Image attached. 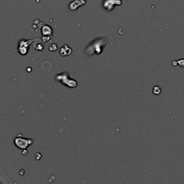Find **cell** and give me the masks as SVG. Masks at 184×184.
<instances>
[{
  "instance_id": "obj_1",
  "label": "cell",
  "mask_w": 184,
  "mask_h": 184,
  "mask_svg": "<svg viewBox=\"0 0 184 184\" xmlns=\"http://www.w3.org/2000/svg\"><path fill=\"white\" fill-rule=\"evenodd\" d=\"M56 79H58V81L61 82L63 85H65L67 87L75 88L77 86V82L76 80L71 79L67 72H64L61 74L57 75Z\"/></svg>"
},
{
  "instance_id": "obj_2",
  "label": "cell",
  "mask_w": 184,
  "mask_h": 184,
  "mask_svg": "<svg viewBox=\"0 0 184 184\" xmlns=\"http://www.w3.org/2000/svg\"><path fill=\"white\" fill-rule=\"evenodd\" d=\"M34 40H30L26 41L25 40H22L19 43V53L21 55H26L28 53V50L30 48V45L32 43Z\"/></svg>"
},
{
  "instance_id": "obj_3",
  "label": "cell",
  "mask_w": 184,
  "mask_h": 184,
  "mask_svg": "<svg viewBox=\"0 0 184 184\" xmlns=\"http://www.w3.org/2000/svg\"><path fill=\"white\" fill-rule=\"evenodd\" d=\"M15 143L17 148H20V149H25L28 145H30L32 143V140L31 139H26L16 137L15 139Z\"/></svg>"
},
{
  "instance_id": "obj_4",
  "label": "cell",
  "mask_w": 184,
  "mask_h": 184,
  "mask_svg": "<svg viewBox=\"0 0 184 184\" xmlns=\"http://www.w3.org/2000/svg\"><path fill=\"white\" fill-rule=\"evenodd\" d=\"M86 3V2L83 1V0H75V1L72 2L70 4L69 8L71 10L75 11L76 10H77L79 6L85 5Z\"/></svg>"
},
{
  "instance_id": "obj_5",
  "label": "cell",
  "mask_w": 184,
  "mask_h": 184,
  "mask_svg": "<svg viewBox=\"0 0 184 184\" xmlns=\"http://www.w3.org/2000/svg\"><path fill=\"white\" fill-rule=\"evenodd\" d=\"M72 53V49L68 45H64L60 49V54L61 56L66 57Z\"/></svg>"
},
{
  "instance_id": "obj_6",
  "label": "cell",
  "mask_w": 184,
  "mask_h": 184,
  "mask_svg": "<svg viewBox=\"0 0 184 184\" xmlns=\"http://www.w3.org/2000/svg\"><path fill=\"white\" fill-rule=\"evenodd\" d=\"M42 34L43 35H52L53 29L49 25H44L42 28Z\"/></svg>"
},
{
  "instance_id": "obj_7",
  "label": "cell",
  "mask_w": 184,
  "mask_h": 184,
  "mask_svg": "<svg viewBox=\"0 0 184 184\" xmlns=\"http://www.w3.org/2000/svg\"><path fill=\"white\" fill-rule=\"evenodd\" d=\"M173 66H179L180 67H184V58L182 59H179L178 61H173Z\"/></svg>"
},
{
  "instance_id": "obj_8",
  "label": "cell",
  "mask_w": 184,
  "mask_h": 184,
  "mask_svg": "<svg viewBox=\"0 0 184 184\" xmlns=\"http://www.w3.org/2000/svg\"><path fill=\"white\" fill-rule=\"evenodd\" d=\"M152 92H153V94L155 95H156V96H158L161 94L162 92V90H161V88L159 86H155L153 87V89H152Z\"/></svg>"
},
{
  "instance_id": "obj_9",
  "label": "cell",
  "mask_w": 184,
  "mask_h": 184,
  "mask_svg": "<svg viewBox=\"0 0 184 184\" xmlns=\"http://www.w3.org/2000/svg\"><path fill=\"white\" fill-rule=\"evenodd\" d=\"M58 49V47L57 44L55 43H53L49 46V50L50 52H55Z\"/></svg>"
},
{
  "instance_id": "obj_10",
  "label": "cell",
  "mask_w": 184,
  "mask_h": 184,
  "mask_svg": "<svg viewBox=\"0 0 184 184\" xmlns=\"http://www.w3.org/2000/svg\"><path fill=\"white\" fill-rule=\"evenodd\" d=\"M50 39H51V35H43L42 37V41L44 43H48L50 41Z\"/></svg>"
},
{
  "instance_id": "obj_11",
  "label": "cell",
  "mask_w": 184,
  "mask_h": 184,
  "mask_svg": "<svg viewBox=\"0 0 184 184\" xmlns=\"http://www.w3.org/2000/svg\"><path fill=\"white\" fill-rule=\"evenodd\" d=\"M43 44H41V43H38L37 44V45L35 46V49H36L37 51H42V50H43Z\"/></svg>"
},
{
  "instance_id": "obj_12",
  "label": "cell",
  "mask_w": 184,
  "mask_h": 184,
  "mask_svg": "<svg viewBox=\"0 0 184 184\" xmlns=\"http://www.w3.org/2000/svg\"><path fill=\"white\" fill-rule=\"evenodd\" d=\"M41 158V154L39 153V152H37L36 154V156H35V159L37 160H38L39 159Z\"/></svg>"
},
{
  "instance_id": "obj_13",
  "label": "cell",
  "mask_w": 184,
  "mask_h": 184,
  "mask_svg": "<svg viewBox=\"0 0 184 184\" xmlns=\"http://www.w3.org/2000/svg\"><path fill=\"white\" fill-rule=\"evenodd\" d=\"M31 71H32V68H27V71H28V72H30Z\"/></svg>"
},
{
  "instance_id": "obj_14",
  "label": "cell",
  "mask_w": 184,
  "mask_h": 184,
  "mask_svg": "<svg viewBox=\"0 0 184 184\" xmlns=\"http://www.w3.org/2000/svg\"><path fill=\"white\" fill-rule=\"evenodd\" d=\"M83 1H86V0H83Z\"/></svg>"
}]
</instances>
